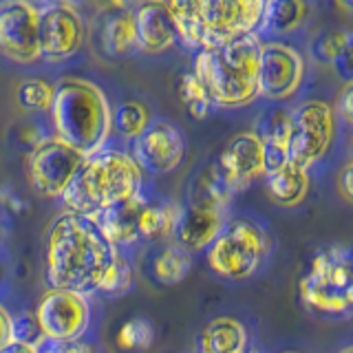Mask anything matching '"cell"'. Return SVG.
Masks as SVG:
<instances>
[{"mask_svg":"<svg viewBox=\"0 0 353 353\" xmlns=\"http://www.w3.org/2000/svg\"><path fill=\"white\" fill-rule=\"evenodd\" d=\"M115 248L95 219L62 212L47 234V281L51 290L91 296L99 290Z\"/></svg>","mask_w":353,"mask_h":353,"instance_id":"cell-1","label":"cell"},{"mask_svg":"<svg viewBox=\"0 0 353 353\" xmlns=\"http://www.w3.org/2000/svg\"><path fill=\"white\" fill-rule=\"evenodd\" d=\"M141 168L130 154L102 148L84 157L73 181L62 194L66 212L95 219L106 208L141 194Z\"/></svg>","mask_w":353,"mask_h":353,"instance_id":"cell-2","label":"cell"},{"mask_svg":"<svg viewBox=\"0 0 353 353\" xmlns=\"http://www.w3.org/2000/svg\"><path fill=\"white\" fill-rule=\"evenodd\" d=\"M176 36L190 49H216L261 27L263 0H174L165 3Z\"/></svg>","mask_w":353,"mask_h":353,"instance_id":"cell-3","label":"cell"},{"mask_svg":"<svg viewBox=\"0 0 353 353\" xmlns=\"http://www.w3.org/2000/svg\"><path fill=\"white\" fill-rule=\"evenodd\" d=\"M110 104L102 88L82 77H64L55 84L49 108L55 137L91 157L104 148L110 135Z\"/></svg>","mask_w":353,"mask_h":353,"instance_id":"cell-4","label":"cell"},{"mask_svg":"<svg viewBox=\"0 0 353 353\" xmlns=\"http://www.w3.org/2000/svg\"><path fill=\"white\" fill-rule=\"evenodd\" d=\"M263 42L256 33H248L216 49H201L194 55L192 75L203 84L212 104L239 108L259 95L256 69Z\"/></svg>","mask_w":353,"mask_h":353,"instance_id":"cell-5","label":"cell"},{"mask_svg":"<svg viewBox=\"0 0 353 353\" xmlns=\"http://www.w3.org/2000/svg\"><path fill=\"white\" fill-rule=\"evenodd\" d=\"M303 303L316 314L347 316L353 307L351 252L345 245L320 250L298 281Z\"/></svg>","mask_w":353,"mask_h":353,"instance_id":"cell-6","label":"cell"},{"mask_svg":"<svg viewBox=\"0 0 353 353\" xmlns=\"http://www.w3.org/2000/svg\"><path fill=\"white\" fill-rule=\"evenodd\" d=\"M268 254V239L263 230L248 219H236L223 225L219 236L208 248L205 259L210 270L225 281H245L259 270Z\"/></svg>","mask_w":353,"mask_h":353,"instance_id":"cell-7","label":"cell"},{"mask_svg":"<svg viewBox=\"0 0 353 353\" xmlns=\"http://www.w3.org/2000/svg\"><path fill=\"white\" fill-rule=\"evenodd\" d=\"M336 135V115L327 102H305L292 113V132L287 146V161L309 168L325 157Z\"/></svg>","mask_w":353,"mask_h":353,"instance_id":"cell-8","label":"cell"},{"mask_svg":"<svg viewBox=\"0 0 353 353\" xmlns=\"http://www.w3.org/2000/svg\"><path fill=\"white\" fill-rule=\"evenodd\" d=\"M84 157L58 137H42L29 154V183L44 199H62Z\"/></svg>","mask_w":353,"mask_h":353,"instance_id":"cell-9","label":"cell"},{"mask_svg":"<svg viewBox=\"0 0 353 353\" xmlns=\"http://www.w3.org/2000/svg\"><path fill=\"white\" fill-rule=\"evenodd\" d=\"M33 316H36V323L44 340L73 345L88 327L91 307L80 294L49 290L47 294H42Z\"/></svg>","mask_w":353,"mask_h":353,"instance_id":"cell-10","label":"cell"},{"mask_svg":"<svg viewBox=\"0 0 353 353\" xmlns=\"http://www.w3.org/2000/svg\"><path fill=\"white\" fill-rule=\"evenodd\" d=\"M38 42L40 58L47 62H62L75 55L84 42V20L77 9L66 3L38 9Z\"/></svg>","mask_w":353,"mask_h":353,"instance_id":"cell-11","label":"cell"},{"mask_svg":"<svg viewBox=\"0 0 353 353\" xmlns=\"http://www.w3.org/2000/svg\"><path fill=\"white\" fill-rule=\"evenodd\" d=\"M305 60L296 49L283 42H263L256 69L259 95L270 99H287L301 88Z\"/></svg>","mask_w":353,"mask_h":353,"instance_id":"cell-12","label":"cell"},{"mask_svg":"<svg viewBox=\"0 0 353 353\" xmlns=\"http://www.w3.org/2000/svg\"><path fill=\"white\" fill-rule=\"evenodd\" d=\"M0 53L20 64L40 60L36 5L22 0L0 5Z\"/></svg>","mask_w":353,"mask_h":353,"instance_id":"cell-13","label":"cell"},{"mask_svg":"<svg viewBox=\"0 0 353 353\" xmlns=\"http://www.w3.org/2000/svg\"><path fill=\"white\" fill-rule=\"evenodd\" d=\"M185 154V139L170 121H150L148 128L132 141V161L150 172H170Z\"/></svg>","mask_w":353,"mask_h":353,"instance_id":"cell-14","label":"cell"},{"mask_svg":"<svg viewBox=\"0 0 353 353\" xmlns=\"http://www.w3.org/2000/svg\"><path fill=\"white\" fill-rule=\"evenodd\" d=\"M214 168L234 192L252 183L256 176H263L265 150L256 132H239L236 137H232L221 150Z\"/></svg>","mask_w":353,"mask_h":353,"instance_id":"cell-15","label":"cell"},{"mask_svg":"<svg viewBox=\"0 0 353 353\" xmlns=\"http://www.w3.org/2000/svg\"><path fill=\"white\" fill-rule=\"evenodd\" d=\"M132 16H135L139 51L157 55L174 47V42L179 40L174 20L165 3H143L137 11H132Z\"/></svg>","mask_w":353,"mask_h":353,"instance_id":"cell-16","label":"cell"},{"mask_svg":"<svg viewBox=\"0 0 353 353\" xmlns=\"http://www.w3.org/2000/svg\"><path fill=\"white\" fill-rule=\"evenodd\" d=\"M143 208H146L143 196H132L106 208L102 214L95 216V223L115 250L121 245H130L139 239V216Z\"/></svg>","mask_w":353,"mask_h":353,"instance_id":"cell-17","label":"cell"},{"mask_svg":"<svg viewBox=\"0 0 353 353\" xmlns=\"http://www.w3.org/2000/svg\"><path fill=\"white\" fill-rule=\"evenodd\" d=\"M223 228V214L212 212L203 208H188L181 212L179 223H176L172 236L179 243V248L185 252H201L212 245V241L219 236Z\"/></svg>","mask_w":353,"mask_h":353,"instance_id":"cell-18","label":"cell"},{"mask_svg":"<svg viewBox=\"0 0 353 353\" xmlns=\"http://www.w3.org/2000/svg\"><path fill=\"white\" fill-rule=\"evenodd\" d=\"M265 188L274 203H279L281 208H294L307 196L309 176L301 165L285 161L279 168L265 172Z\"/></svg>","mask_w":353,"mask_h":353,"instance_id":"cell-19","label":"cell"},{"mask_svg":"<svg viewBox=\"0 0 353 353\" xmlns=\"http://www.w3.org/2000/svg\"><path fill=\"white\" fill-rule=\"evenodd\" d=\"M248 347V331L239 320L221 316L208 323L199 336V353H243Z\"/></svg>","mask_w":353,"mask_h":353,"instance_id":"cell-20","label":"cell"},{"mask_svg":"<svg viewBox=\"0 0 353 353\" xmlns=\"http://www.w3.org/2000/svg\"><path fill=\"white\" fill-rule=\"evenodd\" d=\"M292 132V113L287 110H276L263 124V132H256L263 150H265V172L279 168L287 161V146H290Z\"/></svg>","mask_w":353,"mask_h":353,"instance_id":"cell-21","label":"cell"},{"mask_svg":"<svg viewBox=\"0 0 353 353\" xmlns=\"http://www.w3.org/2000/svg\"><path fill=\"white\" fill-rule=\"evenodd\" d=\"M232 188L223 181V176L216 172V168L203 170L199 174V179L192 183V208H203V210H212V212L223 214V210L232 201Z\"/></svg>","mask_w":353,"mask_h":353,"instance_id":"cell-22","label":"cell"},{"mask_svg":"<svg viewBox=\"0 0 353 353\" xmlns=\"http://www.w3.org/2000/svg\"><path fill=\"white\" fill-rule=\"evenodd\" d=\"M307 5L303 0H272L265 3L261 27L272 33H290L296 31L307 18Z\"/></svg>","mask_w":353,"mask_h":353,"instance_id":"cell-23","label":"cell"},{"mask_svg":"<svg viewBox=\"0 0 353 353\" xmlns=\"http://www.w3.org/2000/svg\"><path fill=\"white\" fill-rule=\"evenodd\" d=\"M104 49L110 55H132L137 49V31L132 11H121L106 20L102 31Z\"/></svg>","mask_w":353,"mask_h":353,"instance_id":"cell-24","label":"cell"},{"mask_svg":"<svg viewBox=\"0 0 353 353\" xmlns=\"http://www.w3.org/2000/svg\"><path fill=\"white\" fill-rule=\"evenodd\" d=\"M181 212H183L181 205H176V203H165L159 208L146 205L141 210V216H139V236H146V239L172 236L176 223H179Z\"/></svg>","mask_w":353,"mask_h":353,"instance_id":"cell-25","label":"cell"},{"mask_svg":"<svg viewBox=\"0 0 353 353\" xmlns=\"http://www.w3.org/2000/svg\"><path fill=\"white\" fill-rule=\"evenodd\" d=\"M150 113L146 104L141 102H126L115 108V113H110V128H115L121 137L135 141L143 130L150 124Z\"/></svg>","mask_w":353,"mask_h":353,"instance_id":"cell-26","label":"cell"},{"mask_svg":"<svg viewBox=\"0 0 353 353\" xmlns=\"http://www.w3.org/2000/svg\"><path fill=\"white\" fill-rule=\"evenodd\" d=\"M190 270V256L181 248H165L161 250L152 261V274L154 279L163 285H176L185 279Z\"/></svg>","mask_w":353,"mask_h":353,"instance_id":"cell-27","label":"cell"},{"mask_svg":"<svg viewBox=\"0 0 353 353\" xmlns=\"http://www.w3.org/2000/svg\"><path fill=\"white\" fill-rule=\"evenodd\" d=\"M351 33L347 29H329L323 31L312 42V53L316 60L338 64L340 60H349Z\"/></svg>","mask_w":353,"mask_h":353,"instance_id":"cell-28","label":"cell"},{"mask_svg":"<svg viewBox=\"0 0 353 353\" xmlns=\"http://www.w3.org/2000/svg\"><path fill=\"white\" fill-rule=\"evenodd\" d=\"M176 88H179V99L183 102L188 115L194 117V119L208 117L210 108H212V99H210L203 84L192 75V71H185L179 77V86Z\"/></svg>","mask_w":353,"mask_h":353,"instance_id":"cell-29","label":"cell"},{"mask_svg":"<svg viewBox=\"0 0 353 353\" xmlns=\"http://www.w3.org/2000/svg\"><path fill=\"white\" fill-rule=\"evenodd\" d=\"M132 281H135V272H132L130 261L119 250H115L113 261H110L97 292H102L106 296H121L132 287Z\"/></svg>","mask_w":353,"mask_h":353,"instance_id":"cell-30","label":"cell"},{"mask_svg":"<svg viewBox=\"0 0 353 353\" xmlns=\"http://www.w3.org/2000/svg\"><path fill=\"white\" fill-rule=\"evenodd\" d=\"M154 340V329L146 318H130L119 327L115 345L121 351H146Z\"/></svg>","mask_w":353,"mask_h":353,"instance_id":"cell-31","label":"cell"},{"mask_svg":"<svg viewBox=\"0 0 353 353\" xmlns=\"http://www.w3.org/2000/svg\"><path fill=\"white\" fill-rule=\"evenodd\" d=\"M55 86L40 77H31L18 86V102L27 110H49L53 104Z\"/></svg>","mask_w":353,"mask_h":353,"instance_id":"cell-32","label":"cell"},{"mask_svg":"<svg viewBox=\"0 0 353 353\" xmlns=\"http://www.w3.org/2000/svg\"><path fill=\"white\" fill-rule=\"evenodd\" d=\"M14 340L22 342V345H29L33 349H38L42 345L44 336H42V331L36 323V316L22 314V316L14 318Z\"/></svg>","mask_w":353,"mask_h":353,"instance_id":"cell-33","label":"cell"},{"mask_svg":"<svg viewBox=\"0 0 353 353\" xmlns=\"http://www.w3.org/2000/svg\"><path fill=\"white\" fill-rule=\"evenodd\" d=\"M336 110H338V115L342 117L345 124H351V119H353V86L351 84H347L345 88H342Z\"/></svg>","mask_w":353,"mask_h":353,"instance_id":"cell-34","label":"cell"},{"mask_svg":"<svg viewBox=\"0 0 353 353\" xmlns=\"http://www.w3.org/2000/svg\"><path fill=\"white\" fill-rule=\"evenodd\" d=\"M351 181H353V165L351 163H345L342 165V170L338 174V192L342 194L345 201H353V188H351Z\"/></svg>","mask_w":353,"mask_h":353,"instance_id":"cell-35","label":"cell"},{"mask_svg":"<svg viewBox=\"0 0 353 353\" xmlns=\"http://www.w3.org/2000/svg\"><path fill=\"white\" fill-rule=\"evenodd\" d=\"M14 340V316L0 305V349L7 347Z\"/></svg>","mask_w":353,"mask_h":353,"instance_id":"cell-36","label":"cell"},{"mask_svg":"<svg viewBox=\"0 0 353 353\" xmlns=\"http://www.w3.org/2000/svg\"><path fill=\"white\" fill-rule=\"evenodd\" d=\"M0 353H40L38 349H33L29 345H22V342H16V340H11L7 347L0 349Z\"/></svg>","mask_w":353,"mask_h":353,"instance_id":"cell-37","label":"cell"},{"mask_svg":"<svg viewBox=\"0 0 353 353\" xmlns=\"http://www.w3.org/2000/svg\"><path fill=\"white\" fill-rule=\"evenodd\" d=\"M20 137L25 143H31V146H36V143H40V137H38V128H25L20 132Z\"/></svg>","mask_w":353,"mask_h":353,"instance_id":"cell-38","label":"cell"},{"mask_svg":"<svg viewBox=\"0 0 353 353\" xmlns=\"http://www.w3.org/2000/svg\"><path fill=\"white\" fill-rule=\"evenodd\" d=\"M49 353H88V349L86 347H80V345H60V347H55L53 351H49Z\"/></svg>","mask_w":353,"mask_h":353,"instance_id":"cell-39","label":"cell"},{"mask_svg":"<svg viewBox=\"0 0 353 353\" xmlns=\"http://www.w3.org/2000/svg\"><path fill=\"white\" fill-rule=\"evenodd\" d=\"M342 353H353V351H351V349H345V351H342Z\"/></svg>","mask_w":353,"mask_h":353,"instance_id":"cell-40","label":"cell"},{"mask_svg":"<svg viewBox=\"0 0 353 353\" xmlns=\"http://www.w3.org/2000/svg\"><path fill=\"white\" fill-rule=\"evenodd\" d=\"M243 353H248V351H243ZM250 353H256V351H250Z\"/></svg>","mask_w":353,"mask_h":353,"instance_id":"cell-41","label":"cell"},{"mask_svg":"<svg viewBox=\"0 0 353 353\" xmlns=\"http://www.w3.org/2000/svg\"><path fill=\"white\" fill-rule=\"evenodd\" d=\"M287 353H294V351H287Z\"/></svg>","mask_w":353,"mask_h":353,"instance_id":"cell-42","label":"cell"}]
</instances>
